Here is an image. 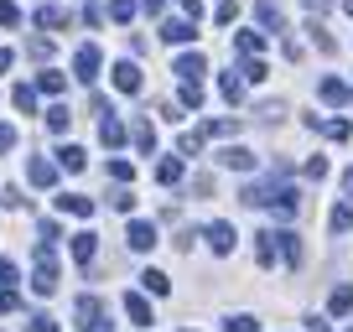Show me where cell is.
Segmentation results:
<instances>
[{
  "mask_svg": "<svg viewBox=\"0 0 353 332\" xmlns=\"http://www.w3.org/2000/svg\"><path fill=\"white\" fill-rule=\"evenodd\" d=\"M254 260H260V265H276V234L270 229L254 234Z\"/></svg>",
  "mask_w": 353,
  "mask_h": 332,
  "instance_id": "obj_22",
  "label": "cell"
},
{
  "mask_svg": "<svg viewBox=\"0 0 353 332\" xmlns=\"http://www.w3.org/2000/svg\"><path fill=\"white\" fill-rule=\"evenodd\" d=\"M26 332H57V322H52V317H47V311H37V317H32V322H26Z\"/></svg>",
  "mask_w": 353,
  "mask_h": 332,
  "instance_id": "obj_45",
  "label": "cell"
},
{
  "mask_svg": "<svg viewBox=\"0 0 353 332\" xmlns=\"http://www.w3.org/2000/svg\"><path fill=\"white\" fill-rule=\"evenodd\" d=\"M68 125H73V110H68V104H52V110H47V135H68Z\"/></svg>",
  "mask_w": 353,
  "mask_h": 332,
  "instance_id": "obj_19",
  "label": "cell"
},
{
  "mask_svg": "<svg viewBox=\"0 0 353 332\" xmlns=\"http://www.w3.org/2000/svg\"><path fill=\"white\" fill-rule=\"evenodd\" d=\"M110 177L114 182H135V166L130 161H110Z\"/></svg>",
  "mask_w": 353,
  "mask_h": 332,
  "instance_id": "obj_44",
  "label": "cell"
},
{
  "mask_svg": "<svg viewBox=\"0 0 353 332\" xmlns=\"http://www.w3.org/2000/svg\"><path fill=\"white\" fill-rule=\"evenodd\" d=\"M141 286L151 291V296H166V291H172V280H166L161 270H145V276H141Z\"/></svg>",
  "mask_w": 353,
  "mask_h": 332,
  "instance_id": "obj_32",
  "label": "cell"
},
{
  "mask_svg": "<svg viewBox=\"0 0 353 332\" xmlns=\"http://www.w3.org/2000/svg\"><path fill=\"white\" fill-rule=\"evenodd\" d=\"M219 89H223V99H229V104H239V99H244V78H239V73H223Z\"/></svg>",
  "mask_w": 353,
  "mask_h": 332,
  "instance_id": "obj_27",
  "label": "cell"
},
{
  "mask_svg": "<svg viewBox=\"0 0 353 332\" xmlns=\"http://www.w3.org/2000/svg\"><path fill=\"white\" fill-rule=\"evenodd\" d=\"M26 182H32V187H57V161H42V156H32V161H26Z\"/></svg>",
  "mask_w": 353,
  "mask_h": 332,
  "instance_id": "obj_4",
  "label": "cell"
},
{
  "mask_svg": "<svg viewBox=\"0 0 353 332\" xmlns=\"http://www.w3.org/2000/svg\"><path fill=\"white\" fill-rule=\"evenodd\" d=\"M57 239H63V229H57L52 218H42V244H57Z\"/></svg>",
  "mask_w": 353,
  "mask_h": 332,
  "instance_id": "obj_49",
  "label": "cell"
},
{
  "mask_svg": "<svg viewBox=\"0 0 353 332\" xmlns=\"http://www.w3.org/2000/svg\"><path fill=\"white\" fill-rule=\"evenodd\" d=\"M307 177H312V182L327 177V161H322V156H312V161H307Z\"/></svg>",
  "mask_w": 353,
  "mask_h": 332,
  "instance_id": "obj_48",
  "label": "cell"
},
{
  "mask_svg": "<svg viewBox=\"0 0 353 332\" xmlns=\"http://www.w3.org/2000/svg\"><path fill=\"white\" fill-rule=\"evenodd\" d=\"M125 244H130L135 255H151L156 249V229L151 223H130V229H125Z\"/></svg>",
  "mask_w": 353,
  "mask_h": 332,
  "instance_id": "obj_6",
  "label": "cell"
},
{
  "mask_svg": "<svg viewBox=\"0 0 353 332\" xmlns=\"http://www.w3.org/2000/svg\"><path fill=\"white\" fill-rule=\"evenodd\" d=\"M125 317H130L135 327H151V301L135 296V291H125Z\"/></svg>",
  "mask_w": 353,
  "mask_h": 332,
  "instance_id": "obj_13",
  "label": "cell"
},
{
  "mask_svg": "<svg viewBox=\"0 0 353 332\" xmlns=\"http://www.w3.org/2000/svg\"><path fill=\"white\" fill-rule=\"evenodd\" d=\"M135 11H141V6H135V0H110V21H135Z\"/></svg>",
  "mask_w": 353,
  "mask_h": 332,
  "instance_id": "obj_30",
  "label": "cell"
},
{
  "mask_svg": "<svg viewBox=\"0 0 353 332\" xmlns=\"http://www.w3.org/2000/svg\"><path fill=\"white\" fill-rule=\"evenodd\" d=\"M198 145H203V130H198V135H182V141H176V151H182V156H198Z\"/></svg>",
  "mask_w": 353,
  "mask_h": 332,
  "instance_id": "obj_46",
  "label": "cell"
},
{
  "mask_svg": "<svg viewBox=\"0 0 353 332\" xmlns=\"http://www.w3.org/2000/svg\"><path fill=\"white\" fill-rule=\"evenodd\" d=\"M270 234H276V255L286 260V265H301V239L291 229H270Z\"/></svg>",
  "mask_w": 353,
  "mask_h": 332,
  "instance_id": "obj_9",
  "label": "cell"
},
{
  "mask_svg": "<svg viewBox=\"0 0 353 332\" xmlns=\"http://www.w3.org/2000/svg\"><path fill=\"white\" fill-rule=\"evenodd\" d=\"M307 125H312V130H322L327 141H348V135H353L348 120H322V114H307Z\"/></svg>",
  "mask_w": 353,
  "mask_h": 332,
  "instance_id": "obj_12",
  "label": "cell"
},
{
  "mask_svg": "<svg viewBox=\"0 0 353 332\" xmlns=\"http://www.w3.org/2000/svg\"><path fill=\"white\" fill-rule=\"evenodd\" d=\"M343 192H348V198H353V166H348V172H343Z\"/></svg>",
  "mask_w": 353,
  "mask_h": 332,
  "instance_id": "obj_56",
  "label": "cell"
},
{
  "mask_svg": "<svg viewBox=\"0 0 353 332\" xmlns=\"http://www.w3.org/2000/svg\"><path fill=\"white\" fill-rule=\"evenodd\" d=\"M327 223H332V234H348V229H353V203H338Z\"/></svg>",
  "mask_w": 353,
  "mask_h": 332,
  "instance_id": "obj_28",
  "label": "cell"
},
{
  "mask_svg": "<svg viewBox=\"0 0 353 332\" xmlns=\"http://www.w3.org/2000/svg\"><path fill=\"white\" fill-rule=\"evenodd\" d=\"M0 26H6V32H11V26H21V11H16L11 0H0Z\"/></svg>",
  "mask_w": 353,
  "mask_h": 332,
  "instance_id": "obj_40",
  "label": "cell"
},
{
  "mask_svg": "<svg viewBox=\"0 0 353 332\" xmlns=\"http://www.w3.org/2000/svg\"><path fill=\"white\" fill-rule=\"evenodd\" d=\"M110 208H114V213H130L135 198H130V192H110Z\"/></svg>",
  "mask_w": 353,
  "mask_h": 332,
  "instance_id": "obj_47",
  "label": "cell"
},
{
  "mask_svg": "<svg viewBox=\"0 0 353 332\" xmlns=\"http://www.w3.org/2000/svg\"><path fill=\"white\" fill-rule=\"evenodd\" d=\"M114 89H120V94H141V89H145V73H141V63L120 57V63H114Z\"/></svg>",
  "mask_w": 353,
  "mask_h": 332,
  "instance_id": "obj_2",
  "label": "cell"
},
{
  "mask_svg": "<svg viewBox=\"0 0 353 332\" xmlns=\"http://www.w3.org/2000/svg\"><path fill=\"white\" fill-rule=\"evenodd\" d=\"M57 208L73 213V218H94V198H88V192H63V198H57Z\"/></svg>",
  "mask_w": 353,
  "mask_h": 332,
  "instance_id": "obj_11",
  "label": "cell"
},
{
  "mask_svg": "<svg viewBox=\"0 0 353 332\" xmlns=\"http://www.w3.org/2000/svg\"><path fill=\"white\" fill-rule=\"evenodd\" d=\"M223 166H234V172H250L254 166V151H244V145H229V151H219Z\"/></svg>",
  "mask_w": 353,
  "mask_h": 332,
  "instance_id": "obj_21",
  "label": "cell"
},
{
  "mask_svg": "<svg viewBox=\"0 0 353 332\" xmlns=\"http://www.w3.org/2000/svg\"><path fill=\"white\" fill-rule=\"evenodd\" d=\"M156 182H161V187H176V182H182V161H176V156H166V161L156 166Z\"/></svg>",
  "mask_w": 353,
  "mask_h": 332,
  "instance_id": "obj_25",
  "label": "cell"
},
{
  "mask_svg": "<svg viewBox=\"0 0 353 332\" xmlns=\"http://www.w3.org/2000/svg\"><path fill=\"white\" fill-rule=\"evenodd\" d=\"M234 16H239V6H234V0H219V11H213V21H219V26H229Z\"/></svg>",
  "mask_w": 353,
  "mask_h": 332,
  "instance_id": "obj_42",
  "label": "cell"
},
{
  "mask_svg": "<svg viewBox=\"0 0 353 332\" xmlns=\"http://www.w3.org/2000/svg\"><path fill=\"white\" fill-rule=\"evenodd\" d=\"M307 32H312V47H317V52H332V47H338V42L327 37V26H322V21H312Z\"/></svg>",
  "mask_w": 353,
  "mask_h": 332,
  "instance_id": "obj_36",
  "label": "cell"
},
{
  "mask_svg": "<svg viewBox=\"0 0 353 332\" xmlns=\"http://www.w3.org/2000/svg\"><path fill=\"white\" fill-rule=\"evenodd\" d=\"M301 6H307L312 16H322V11H327V6H332V0H301Z\"/></svg>",
  "mask_w": 353,
  "mask_h": 332,
  "instance_id": "obj_54",
  "label": "cell"
},
{
  "mask_svg": "<svg viewBox=\"0 0 353 332\" xmlns=\"http://www.w3.org/2000/svg\"><path fill=\"white\" fill-rule=\"evenodd\" d=\"M83 166H88V151H78V145L57 151V172H83Z\"/></svg>",
  "mask_w": 353,
  "mask_h": 332,
  "instance_id": "obj_18",
  "label": "cell"
},
{
  "mask_svg": "<svg viewBox=\"0 0 353 332\" xmlns=\"http://www.w3.org/2000/svg\"><path fill=\"white\" fill-rule=\"evenodd\" d=\"M176 104H182V110H198V104H203V89H198V83H182V89H176Z\"/></svg>",
  "mask_w": 353,
  "mask_h": 332,
  "instance_id": "obj_35",
  "label": "cell"
},
{
  "mask_svg": "<svg viewBox=\"0 0 353 332\" xmlns=\"http://www.w3.org/2000/svg\"><path fill=\"white\" fill-rule=\"evenodd\" d=\"M265 73H270V68H265L260 57H244V68H239V78H244V83H265Z\"/></svg>",
  "mask_w": 353,
  "mask_h": 332,
  "instance_id": "obj_31",
  "label": "cell"
},
{
  "mask_svg": "<svg viewBox=\"0 0 353 332\" xmlns=\"http://www.w3.org/2000/svg\"><path fill=\"white\" fill-rule=\"evenodd\" d=\"M192 37H198V21H188V16H182V21H172V16H166V21H161V42H166V47H188Z\"/></svg>",
  "mask_w": 353,
  "mask_h": 332,
  "instance_id": "obj_3",
  "label": "cell"
},
{
  "mask_svg": "<svg viewBox=\"0 0 353 332\" xmlns=\"http://www.w3.org/2000/svg\"><path fill=\"white\" fill-rule=\"evenodd\" d=\"M11 63H16V52H11V47H0V78L11 73Z\"/></svg>",
  "mask_w": 353,
  "mask_h": 332,
  "instance_id": "obj_52",
  "label": "cell"
},
{
  "mask_svg": "<svg viewBox=\"0 0 353 332\" xmlns=\"http://www.w3.org/2000/svg\"><path fill=\"white\" fill-rule=\"evenodd\" d=\"M37 26H42V32H47V26H52V32H63V26H68V11H63V6H37Z\"/></svg>",
  "mask_w": 353,
  "mask_h": 332,
  "instance_id": "obj_17",
  "label": "cell"
},
{
  "mask_svg": "<svg viewBox=\"0 0 353 332\" xmlns=\"http://www.w3.org/2000/svg\"><path fill=\"white\" fill-rule=\"evenodd\" d=\"M307 332H327V322H322V317H307Z\"/></svg>",
  "mask_w": 353,
  "mask_h": 332,
  "instance_id": "obj_55",
  "label": "cell"
},
{
  "mask_svg": "<svg viewBox=\"0 0 353 332\" xmlns=\"http://www.w3.org/2000/svg\"><path fill=\"white\" fill-rule=\"evenodd\" d=\"M254 327H260V322H254L250 311H239V317H229V322H223V332H254Z\"/></svg>",
  "mask_w": 353,
  "mask_h": 332,
  "instance_id": "obj_38",
  "label": "cell"
},
{
  "mask_svg": "<svg viewBox=\"0 0 353 332\" xmlns=\"http://www.w3.org/2000/svg\"><path fill=\"white\" fill-rule=\"evenodd\" d=\"M26 52H32L37 63H47V57H52V42H47V37H32V47H26Z\"/></svg>",
  "mask_w": 353,
  "mask_h": 332,
  "instance_id": "obj_43",
  "label": "cell"
},
{
  "mask_svg": "<svg viewBox=\"0 0 353 332\" xmlns=\"http://www.w3.org/2000/svg\"><path fill=\"white\" fill-rule=\"evenodd\" d=\"M317 94H322V104H338V110L353 99V94L343 89V78H322V83H317Z\"/></svg>",
  "mask_w": 353,
  "mask_h": 332,
  "instance_id": "obj_15",
  "label": "cell"
},
{
  "mask_svg": "<svg viewBox=\"0 0 353 332\" xmlns=\"http://www.w3.org/2000/svg\"><path fill=\"white\" fill-rule=\"evenodd\" d=\"M270 187H276V182H250V187L239 192V203L244 208H265V203H270Z\"/></svg>",
  "mask_w": 353,
  "mask_h": 332,
  "instance_id": "obj_16",
  "label": "cell"
},
{
  "mask_svg": "<svg viewBox=\"0 0 353 332\" xmlns=\"http://www.w3.org/2000/svg\"><path fill=\"white\" fill-rule=\"evenodd\" d=\"M6 311H21V296H16V286H0V317Z\"/></svg>",
  "mask_w": 353,
  "mask_h": 332,
  "instance_id": "obj_39",
  "label": "cell"
},
{
  "mask_svg": "<svg viewBox=\"0 0 353 332\" xmlns=\"http://www.w3.org/2000/svg\"><path fill=\"white\" fill-rule=\"evenodd\" d=\"M343 11H348V16H353V0H343Z\"/></svg>",
  "mask_w": 353,
  "mask_h": 332,
  "instance_id": "obj_57",
  "label": "cell"
},
{
  "mask_svg": "<svg viewBox=\"0 0 353 332\" xmlns=\"http://www.w3.org/2000/svg\"><path fill=\"white\" fill-rule=\"evenodd\" d=\"M94 317H104V301L83 291V296H78V327H83V322H94Z\"/></svg>",
  "mask_w": 353,
  "mask_h": 332,
  "instance_id": "obj_26",
  "label": "cell"
},
{
  "mask_svg": "<svg viewBox=\"0 0 353 332\" xmlns=\"http://www.w3.org/2000/svg\"><path fill=\"white\" fill-rule=\"evenodd\" d=\"M234 47H239L244 57H260L265 52V32H239V37H234Z\"/></svg>",
  "mask_w": 353,
  "mask_h": 332,
  "instance_id": "obj_24",
  "label": "cell"
},
{
  "mask_svg": "<svg viewBox=\"0 0 353 332\" xmlns=\"http://www.w3.org/2000/svg\"><path fill=\"white\" fill-rule=\"evenodd\" d=\"M348 332H353V327H348Z\"/></svg>",
  "mask_w": 353,
  "mask_h": 332,
  "instance_id": "obj_58",
  "label": "cell"
},
{
  "mask_svg": "<svg viewBox=\"0 0 353 332\" xmlns=\"http://www.w3.org/2000/svg\"><path fill=\"white\" fill-rule=\"evenodd\" d=\"M11 104H16V110H21V114H32V110H37V89H26V83H16V89H11Z\"/></svg>",
  "mask_w": 353,
  "mask_h": 332,
  "instance_id": "obj_29",
  "label": "cell"
},
{
  "mask_svg": "<svg viewBox=\"0 0 353 332\" xmlns=\"http://www.w3.org/2000/svg\"><path fill=\"white\" fill-rule=\"evenodd\" d=\"M16 280H21V270H16V260H6V255H0V286H16Z\"/></svg>",
  "mask_w": 353,
  "mask_h": 332,
  "instance_id": "obj_41",
  "label": "cell"
},
{
  "mask_svg": "<svg viewBox=\"0 0 353 332\" xmlns=\"http://www.w3.org/2000/svg\"><path fill=\"white\" fill-rule=\"evenodd\" d=\"M254 21H260L265 32H286V16H281V0H260V6H254Z\"/></svg>",
  "mask_w": 353,
  "mask_h": 332,
  "instance_id": "obj_8",
  "label": "cell"
},
{
  "mask_svg": "<svg viewBox=\"0 0 353 332\" xmlns=\"http://www.w3.org/2000/svg\"><path fill=\"white\" fill-rule=\"evenodd\" d=\"M176 6H182V16H188V21H198V16H203V0H176Z\"/></svg>",
  "mask_w": 353,
  "mask_h": 332,
  "instance_id": "obj_50",
  "label": "cell"
},
{
  "mask_svg": "<svg viewBox=\"0 0 353 332\" xmlns=\"http://www.w3.org/2000/svg\"><path fill=\"white\" fill-rule=\"evenodd\" d=\"M327 311H332V317H348V311H353V286H338V291H332V296H327Z\"/></svg>",
  "mask_w": 353,
  "mask_h": 332,
  "instance_id": "obj_23",
  "label": "cell"
},
{
  "mask_svg": "<svg viewBox=\"0 0 353 332\" xmlns=\"http://www.w3.org/2000/svg\"><path fill=\"white\" fill-rule=\"evenodd\" d=\"M265 208H276L281 218H296L301 198H296V187H270V203H265Z\"/></svg>",
  "mask_w": 353,
  "mask_h": 332,
  "instance_id": "obj_7",
  "label": "cell"
},
{
  "mask_svg": "<svg viewBox=\"0 0 353 332\" xmlns=\"http://www.w3.org/2000/svg\"><path fill=\"white\" fill-rule=\"evenodd\" d=\"M239 130V120H208L203 125V135H213V141H223V135H234Z\"/></svg>",
  "mask_w": 353,
  "mask_h": 332,
  "instance_id": "obj_37",
  "label": "cell"
},
{
  "mask_svg": "<svg viewBox=\"0 0 353 332\" xmlns=\"http://www.w3.org/2000/svg\"><path fill=\"white\" fill-rule=\"evenodd\" d=\"M203 239H208L213 255H234V229H229V223H208V234H203Z\"/></svg>",
  "mask_w": 353,
  "mask_h": 332,
  "instance_id": "obj_10",
  "label": "cell"
},
{
  "mask_svg": "<svg viewBox=\"0 0 353 332\" xmlns=\"http://www.w3.org/2000/svg\"><path fill=\"white\" fill-rule=\"evenodd\" d=\"M99 255V239H94V229H83V234H73V260L78 265H88V260Z\"/></svg>",
  "mask_w": 353,
  "mask_h": 332,
  "instance_id": "obj_14",
  "label": "cell"
},
{
  "mask_svg": "<svg viewBox=\"0 0 353 332\" xmlns=\"http://www.w3.org/2000/svg\"><path fill=\"white\" fill-rule=\"evenodd\" d=\"M172 73L182 78V83H198V78L208 73V63H203V52H182V57L172 63Z\"/></svg>",
  "mask_w": 353,
  "mask_h": 332,
  "instance_id": "obj_5",
  "label": "cell"
},
{
  "mask_svg": "<svg viewBox=\"0 0 353 332\" xmlns=\"http://www.w3.org/2000/svg\"><path fill=\"white\" fill-rule=\"evenodd\" d=\"M99 68H104V52H99L94 42H88V47H78V52H73V78L83 83V89L94 83V78H99Z\"/></svg>",
  "mask_w": 353,
  "mask_h": 332,
  "instance_id": "obj_1",
  "label": "cell"
},
{
  "mask_svg": "<svg viewBox=\"0 0 353 332\" xmlns=\"http://www.w3.org/2000/svg\"><path fill=\"white\" fill-rule=\"evenodd\" d=\"M37 89H42V94H63V73L42 68V73H37Z\"/></svg>",
  "mask_w": 353,
  "mask_h": 332,
  "instance_id": "obj_34",
  "label": "cell"
},
{
  "mask_svg": "<svg viewBox=\"0 0 353 332\" xmlns=\"http://www.w3.org/2000/svg\"><path fill=\"white\" fill-rule=\"evenodd\" d=\"M130 141H135V151L151 156V151H156V130H151V120H135V125H130Z\"/></svg>",
  "mask_w": 353,
  "mask_h": 332,
  "instance_id": "obj_20",
  "label": "cell"
},
{
  "mask_svg": "<svg viewBox=\"0 0 353 332\" xmlns=\"http://www.w3.org/2000/svg\"><path fill=\"white\" fill-rule=\"evenodd\" d=\"M99 141H104V145H125V125H120V120H104V125H99Z\"/></svg>",
  "mask_w": 353,
  "mask_h": 332,
  "instance_id": "obj_33",
  "label": "cell"
},
{
  "mask_svg": "<svg viewBox=\"0 0 353 332\" xmlns=\"http://www.w3.org/2000/svg\"><path fill=\"white\" fill-rule=\"evenodd\" d=\"M141 11H145V16H161V11H166V0H141Z\"/></svg>",
  "mask_w": 353,
  "mask_h": 332,
  "instance_id": "obj_53",
  "label": "cell"
},
{
  "mask_svg": "<svg viewBox=\"0 0 353 332\" xmlns=\"http://www.w3.org/2000/svg\"><path fill=\"white\" fill-rule=\"evenodd\" d=\"M6 151H16V130H11V125H0V156H6Z\"/></svg>",
  "mask_w": 353,
  "mask_h": 332,
  "instance_id": "obj_51",
  "label": "cell"
}]
</instances>
